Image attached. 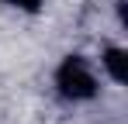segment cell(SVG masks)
<instances>
[{"label":"cell","instance_id":"6da1fadb","mask_svg":"<svg viewBox=\"0 0 128 124\" xmlns=\"http://www.w3.org/2000/svg\"><path fill=\"white\" fill-rule=\"evenodd\" d=\"M56 93L69 103H86L100 93V79L94 72V65L83 59V55H66L59 65H56Z\"/></svg>","mask_w":128,"mask_h":124},{"label":"cell","instance_id":"7a4b0ae2","mask_svg":"<svg viewBox=\"0 0 128 124\" xmlns=\"http://www.w3.org/2000/svg\"><path fill=\"white\" fill-rule=\"evenodd\" d=\"M100 69L107 72V79L111 83H121L128 79V52L121 48V45H107L104 52H100Z\"/></svg>","mask_w":128,"mask_h":124},{"label":"cell","instance_id":"3957f363","mask_svg":"<svg viewBox=\"0 0 128 124\" xmlns=\"http://www.w3.org/2000/svg\"><path fill=\"white\" fill-rule=\"evenodd\" d=\"M0 3L14 7V10H21V14H38V10L45 7V0H0Z\"/></svg>","mask_w":128,"mask_h":124}]
</instances>
